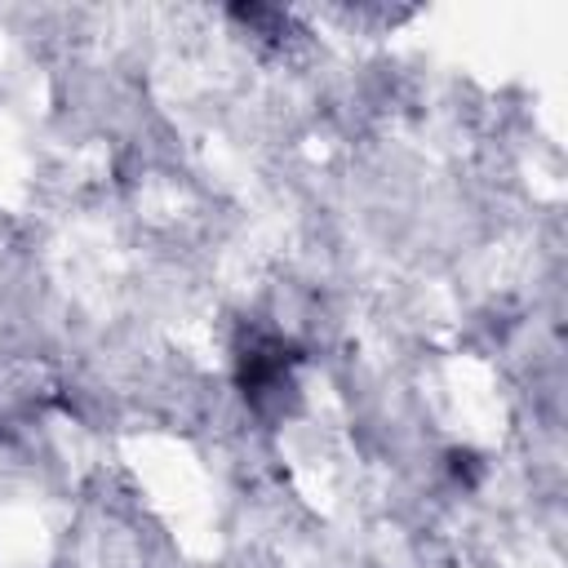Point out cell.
Wrapping results in <instances>:
<instances>
[{
  "instance_id": "cell-1",
  "label": "cell",
  "mask_w": 568,
  "mask_h": 568,
  "mask_svg": "<svg viewBox=\"0 0 568 568\" xmlns=\"http://www.w3.org/2000/svg\"><path fill=\"white\" fill-rule=\"evenodd\" d=\"M297 346L284 342L280 333H262V328H248L235 346V382H240V395L257 408V413H284L297 382H293V368H297Z\"/></svg>"
},
{
  "instance_id": "cell-2",
  "label": "cell",
  "mask_w": 568,
  "mask_h": 568,
  "mask_svg": "<svg viewBox=\"0 0 568 568\" xmlns=\"http://www.w3.org/2000/svg\"><path fill=\"white\" fill-rule=\"evenodd\" d=\"M448 466H453V475H457V479H466V484H475V479H479L475 453H448Z\"/></svg>"
}]
</instances>
